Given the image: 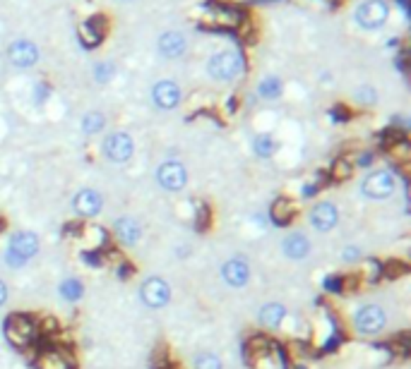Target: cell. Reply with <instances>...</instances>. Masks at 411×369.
Masks as SVG:
<instances>
[{
	"label": "cell",
	"instance_id": "5b68a950",
	"mask_svg": "<svg viewBox=\"0 0 411 369\" xmlns=\"http://www.w3.org/2000/svg\"><path fill=\"white\" fill-rule=\"evenodd\" d=\"M243 68H246V63H243V56L238 51H219L207 63L209 77L216 82H231L243 72Z\"/></svg>",
	"mask_w": 411,
	"mask_h": 369
},
{
	"label": "cell",
	"instance_id": "7402d4cb",
	"mask_svg": "<svg viewBox=\"0 0 411 369\" xmlns=\"http://www.w3.org/2000/svg\"><path fill=\"white\" fill-rule=\"evenodd\" d=\"M106 26H108V22L104 15H94V17H89L80 24V41H82L87 48H96L104 41Z\"/></svg>",
	"mask_w": 411,
	"mask_h": 369
},
{
	"label": "cell",
	"instance_id": "4316f807",
	"mask_svg": "<svg viewBox=\"0 0 411 369\" xmlns=\"http://www.w3.org/2000/svg\"><path fill=\"white\" fill-rule=\"evenodd\" d=\"M58 292L65 302H80L84 295V283L80 278H65L61 285H58Z\"/></svg>",
	"mask_w": 411,
	"mask_h": 369
},
{
	"label": "cell",
	"instance_id": "8fae6325",
	"mask_svg": "<svg viewBox=\"0 0 411 369\" xmlns=\"http://www.w3.org/2000/svg\"><path fill=\"white\" fill-rule=\"evenodd\" d=\"M243 13L238 8H231V5H212L209 13L202 17L204 26H212V29H236V26L243 24Z\"/></svg>",
	"mask_w": 411,
	"mask_h": 369
},
{
	"label": "cell",
	"instance_id": "2e32d148",
	"mask_svg": "<svg viewBox=\"0 0 411 369\" xmlns=\"http://www.w3.org/2000/svg\"><path fill=\"white\" fill-rule=\"evenodd\" d=\"M101 209H104V197H101V192H96V189H91V187L80 189L73 197V211L80 219H87V221L94 219V216L101 214Z\"/></svg>",
	"mask_w": 411,
	"mask_h": 369
},
{
	"label": "cell",
	"instance_id": "9a60e30c",
	"mask_svg": "<svg viewBox=\"0 0 411 369\" xmlns=\"http://www.w3.org/2000/svg\"><path fill=\"white\" fill-rule=\"evenodd\" d=\"M111 237L116 240L118 247H135L142 237V223L133 216H121L116 219L111 230Z\"/></svg>",
	"mask_w": 411,
	"mask_h": 369
},
{
	"label": "cell",
	"instance_id": "5bb4252c",
	"mask_svg": "<svg viewBox=\"0 0 411 369\" xmlns=\"http://www.w3.org/2000/svg\"><path fill=\"white\" fill-rule=\"evenodd\" d=\"M219 276L229 288H246L251 283V264L243 257H231L221 264Z\"/></svg>",
	"mask_w": 411,
	"mask_h": 369
},
{
	"label": "cell",
	"instance_id": "ba28073f",
	"mask_svg": "<svg viewBox=\"0 0 411 369\" xmlns=\"http://www.w3.org/2000/svg\"><path fill=\"white\" fill-rule=\"evenodd\" d=\"M171 285L169 281H164L161 276H149L140 285V300L144 302L149 309H161L171 302Z\"/></svg>",
	"mask_w": 411,
	"mask_h": 369
},
{
	"label": "cell",
	"instance_id": "83f0119b",
	"mask_svg": "<svg viewBox=\"0 0 411 369\" xmlns=\"http://www.w3.org/2000/svg\"><path fill=\"white\" fill-rule=\"evenodd\" d=\"M329 180L332 182H346V180H351V175H354V164H351L349 159H337V161H332V166H329Z\"/></svg>",
	"mask_w": 411,
	"mask_h": 369
},
{
	"label": "cell",
	"instance_id": "f546056e",
	"mask_svg": "<svg viewBox=\"0 0 411 369\" xmlns=\"http://www.w3.org/2000/svg\"><path fill=\"white\" fill-rule=\"evenodd\" d=\"M281 89H284V86H281V79L272 77V74H269V77H264V79H260V84H257V94L262 96V99H269V101L279 99Z\"/></svg>",
	"mask_w": 411,
	"mask_h": 369
},
{
	"label": "cell",
	"instance_id": "d590c367",
	"mask_svg": "<svg viewBox=\"0 0 411 369\" xmlns=\"http://www.w3.org/2000/svg\"><path fill=\"white\" fill-rule=\"evenodd\" d=\"M342 259H344L346 264H356V262H361V259H364V252H361V247L349 245V247H344Z\"/></svg>",
	"mask_w": 411,
	"mask_h": 369
},
{
	"label": "cell",
	"instance_id": "ab89813d",
	"mask_svg": "<svg viewBox=\"0 0 411 369\" xmlns=\"http://www.w3.org/2000/svg\"><path fill=\"white\" fill-rule=\"evenodd\" d=\"M8 295H10V290H8V285H5V281H0V307L8 302Z\"/></svg>",
	"mask_w": 411,
	"mask_h": 369
},
{
	"label": "cell",
	"instance_id": "484cf974",
	"mask_svg": "<svg viewBox=\"0 0 411 369\" xmlns=\"http://www.w3.org/2000/svg\"><path fill=\"white\" fill-rule=\"evenodd\" d=\"M382 149L389 154V159L394 161L397 166H409V161H411V146L407 139H397V142H392V144H387V146H382Z\"/></svg>",
	"mask_w": 411,
	"mask_h": 369
},
{
	"label": "cell",
	"instance_id": "60d3db41",
	"mask_svg": "<svg viewBox=\"0 0 411 369\" xmlns=\"http://www.w3.org/2000/svg\"><path fill=\"white\" fill-rule=\"evenodd\" d=\"M371 161H373V154H364V156H359V159H356V164L359 166H371Z\"/></svg>",
	"mask_w": 411,
	"mask_h": 369
},
{
	"label": "cell",
	"instance_id": "277c9868",
	"mask_svg": "<svg viewBox=\"0 0 411 369\" xmlns=\"http://www.w3.org/2000/svg\"><path fill=\"white\" fill-rule=\"evenodd\" d=\"M397 192V175L387 168H380V171H373L366 175V180L361 182V194L371 202H382V199H389Z\"/></svg>",
	"mask_w": 411,
	"mask_h": 369
},
{
	"label": "cell",
	"instance_id": "d6986e66",
	"mask_svg": "<svg viewBox=\"0 0 411 369\" xmlns=\"http://www.w3.org/2000/svg\"><path fill=\"white\" fill-rule=\"evenodd\" d=\"M8 58H10V63H13L15 68L27 70V68H31V65L39 63V48H36L31 41L20 39V41L10 43V48H8Z\"/></svg>",
	"mask_w": 411,
	"mask_h": 369
},
{
	"label": "cell",
	"instance_id": "d6a6232c",
	"mask_svg": "<svg viewBox=\"0 0 411 369\" xmlns=\"http://www.w3.org/2000/svg\"><path fill=\"white\" fill-rule=\"evenodd\" d=\"M193 369H224V362L214 352H200L193 362Z\"/></svg>",
	"mask_w": 411,
	"mask_h": 369
},
{
	"label": "cell",
	"instance_id": "4dcf8cb0",
	"mask_svg": "<svg viewBox=\"0 0 411 369\" xmlns=\"http://www.w3.org/2000/svg\"><path fill=\"white\" fill-rule=\"evenodd\" d=\"M277 142H274V137H269V134H260L255 137V142H253V149H255V154L260 159H272L274 154H277Z\"/></svg>",
	"mask_w": 411,
	"mask_h": 369
},
{
	"label": "cell",
	"instance_id": "30bf717a",
	"mask_svg": "<svg viewBox=\"0 0 411 369\" xmlns=\"http://www.w3.org/2000/svg\"><path fill=\"white\" fill-rule=\"evenodd\" d=\"M156 182L166 192H181L188 184V171L181 161H164L156 168Z\"/></svg>",
	"mask_w": 411,
	"mask_h": 369
},
{
	"label": "cell",
	"instance_id": "44dd1931",
	"mask_svg": "<svg viewBox=\"0 0 411 369\" xmlns=\"http://www.w3.org/2000/svg\"><path fill=\"white\" fill-rule=\"evenodd\" d=\"M311 240H308L306 233H289V235L284 237V242H281V254H284L289 262H303V259L311 254Z\"/></svg>",
	"mask_w": 411,
	"mask_h": 369
},
{
	"label": "cell",
	"instance_id": "7bdbcfd3",
	"mask_svg": "<svg viewBox=\"0 0 411 369\" xmlns=\"http://www.w3.org/2000/svg\"><path fill=\"white\" fill-rule=\"evenodd\" d=\"M5 230V221H3V216H0V233Z\"/></svg>",
	"mask_w": 411,
	"mask_h": 369
},
{
	"label": "cell",
	"instance_id": "9c48e42d",
	"mask_svg": "<svg viewBox=\"0 0 411 369\" xmlns=\"http://www.w3.org/2000/svg\"><path fill=\"white\" fill-rule=\"evenodd\" d=\"M339 219H342V211L334 202H317L311 206L308 211V221H311L313 230L317 233H329L339 226Z\"/></svg>",
	"mask_w": 411,
	"mask_h": 369
},
{
	"label": "cell",
	"instance_id": "836d02e7",
	"mask_svg": "<svg viewBox=\"0 0 411 369\" xmlns=\"http://www.w3.org/2000/svg\"><path fill=\"white\" fill-rule=\"evenodd\" d=\"M354 99L361 103V106H373V103L378 101V91L373 89V86H359V89L354 91Z\"/></svg>",
	"mask_w": 411,
	"mask_h": 369
},
{
	"label": "cell",
	"instance_id": "4fadbf2b",
	"mask_svg": "<svg viewBox=\"0 0 411 369\" xmlns=\"http://www.w3.org/2000/svg\"><path fill=\"white\" fill-rule=\"evenodd\" d=\"M354 17L364 29H380L389 17V8L382 0H366L356 8Z\"/></svg>",
	"mask_w": 411,
	"mask_h": 369
},
{
	"label": "cell",
	"instance_id": "f1b7e54d",
	"mask_svg": "<svg viewBox=\"0 0 411 369\" xmlns=\"http://www.w3.org/2000/svg\"><path fill=\"white\" fill-rule=\"evenodd\" d=\"M407 274H409V264L402 262V259H387V262H382V278L399 281Z\"/></svg>",
	"mask_w": 411,
	"mask_h": 369
},
{
	"label": "cell",
	"instance_id": "52a82bcc",
	"mask_svg": "<svg viewBox=\"0 0 411 369\" xmlns=\"http://www.w3.org/2000/svg\"><path fill=\"white\" fill-rule=\"evenodd\" d=\"M34 369H75V357L65 345H43L34 355Z\"/></svg>",
	"mask_w": 411,
	"mask_h": 369
},
{
	"label": "cell",
	"instance_id": "ffe728a7",
	"mask_svg": "<svg viewBox=\"0 0 411 369\" xmlns=\"http://www.w3.org/2000/svg\"><path fill=\"white\" fill-rule=\"evenodd\" d=\"M299 202L291 197H279L274 199L272 206H269V221H272L274 226L279 228H286L291 226L296 221V216H299Z\"/></svg>",
	"mask_w": 411,
	"mask_h": 369
},
{
	"label": "cell",
	"instance_id": "b9f144b4",
	"mask_svg": "<svg viewBox=\"0 0 411 369\" xmlns=\"http://www.w3.org/2000/svg\"><path fill=\"white\" fill-rule=\"evenodd\" d=\"M332 116H334V118H342V120H346V118H349V116H346V111H344V106H337V108H334Z\"/></svg>",
	"mask_w": 411,
	"mask_h": 369
},
{
	"label": "cell",
	"instance_id": "1f68e13d",
	"mask_svg": "<svg viewBox=\"0 0 411 369\" xmlns=\"http://www.w3.org/2000/svg\"><path fill=\"white\" fill-rule=\"evenodd\" d=\"M104 125H106V118L101 116V113L91 111V113H87V116L82 118V132L84 134H96V132H101V129H104Z\"/></svg>",
	"mask_w": 411,
	"mask_h": 369
},
{
	"label": "cell",
	"instance_id": "cb8c5ba5",
	"mask_svg": "<svg viewBox=\"0 0 411 369\" xmlns=\"http://www.w3.org/2000/svg\"><path fill=\"white\" fill-rule=\"evenodd\" d=\"M188 43H186V36L178 34V31H166V34L159 36V51L161 56L166 58H181L183 53H186Z\"/></svg>",
	"mask_w": 411,
	"mask_h": 369
},
{
	"label": "cell",
	"instance_id": "7a4b0ae2",
	"mask_svg": "<svg viewBox=\"0 0 411 369\" xmlns=\"http://www.w3.org/2000/svg\"><path fill=\"white\" fill-rule=\"evenodd\" d=\"M3 333H5V338H8V343L15 345L17 350L34 348V345L39 343V331H36L34 317L24 312L10 314L3 324Z\"/></svg>",
	"mask_w": 411,
	"mask_h": 369
},
{
	"label": "cell",
	"instance_id": "8d00e7d4",
	"mask_svg": "<svg viewBox=\"0 0 411 369\" xmlns=\"http://www.w3.org/2000/svg\"><path fill=\"white\" fill-rule=\"evenodd\" d=\"M96 82H108L113 77V65L111 63H99L96 65Z\"/></svg>",
	"mask_w": 411,
	"mask_h": 369
},
{
	"label": "cell",
	"instance_id": "ee69618b",
	"mask_svg": "<svg viewBox=\"0 0 411 369\" xmlns=\"http://www.w3.org/2000/svg\"><path fill=\"white\" fill-rule=\"evenodd\" d=\"M294 369H306V367H301V365H296V367H294Z\"/></svg>",
	"mask_w": 411,
	"mask_h": 369
},
{
	"label": "cell",
	"instance_id": "e0dca14e",
	"mask_svg": "<svg viewBox=\"0 0 411 369\" xmlns=\"http://www.w3.org/2000/svg\"><path fill=\"white\" fill-rule=\"evenodd\" d=\"M181 86H178L173 79H161L151 86V101L156 103V108L161 111H173L181 103Z\"/></svg>",
	"mask_w": 411,
	"mask_h": 369
},
{
	"label": "cell",
	"instance_id": "d4e9b609",
	"mask_svg": "<svg viewBox=\"0 0 411 369\" xmlns=\"http://www.w3.org/2000/svg\"><path fill=\"white\" fill-rule=\"evenodd\" d=\"M359 281L361 283H368V285H375L382 281V262L375 257H366L359 262Z\"/></svg>",
	"mask_w": 411,
	"mask_h": 369
},
{
	"label": "cell",
	"instance_id": "6da1fadb",
	"mask_svg": "<svg viewBox=\"0 0 411 369\" xmlns=\"http://www.w3.org/2000/svg\"><path fill=\"white\" fill-rule=\"evenodd\" d=\"M41 240L34 230H17L10 235V242L5 247V264L10 269H22L39 254Z\"/></svg>",
	"mask_w": 411,
	"mask_h": 369
},
{
	"label": "cell",
	"instance_id": "ac0fdd59",
	"mask_svg": "<svg viewBox=\"0 0 411 369\" xmlns=\"http://www.w3.org/2000/svg\"><path fill=\"white\" fill-rule=\"evenodd\" d=\"M274 348L277 345L272 343V338H267L264 333H253L246 340V357L251 365H262L264 360L274 355Z\"/></svg>",
	"mask_w": 411,
	"mask_h": 369
},
{
	"label": "cell",
	"instance_id": "603a6c76",
	"mask_svg": "<svg viewBox=\"0 0 411 369\" xmlns=\"http://www.w3.org/2000/svg\"><path fill=\"white\" fill-rule=\"evenodd\" d=\"M286 317H289V309L281 305V302H267V305H262L260 307V312H257L260 324L269 331L281 329V324L286 322Z\"/></svg>",
	"mask_w": 411,
	"mask_h": 369
},
{
	"label": "cell",
	"instance_id": "e575fe53",
	"mask_svg": "<svg viewBox=\"0 0 411 369\" xmlns=\"http://www.w3.org/2000/svg\"><path fill=\"white\" fill-rule=\"evenodd\" d=\"M195 221H197V228H207L209 221H212V211H209V206L204 202H197L195 204Z\"/></svg>",
	"mask_w": 411,
	"mask_h": 369
},
{
	"label": "cell",
	"instance_id": "3957f363",
	"mask_svg": "<svg viewBox=\"0 0 411 369\" xmlns=\"http://www.w3.org/2000/svg\"><path fill=\"white\" fill-rule=\"evenodd\" d=\"M351 324H354L356 333L371 338V336H378L387 329V312L380 305L368 302V305H361L356 309L354 317H351Z\"/></svg>",
	"mask_w": 411,
	"mask_h": 369
},
{
	"label": "cell",
	"instance_id": "74e56055",
	"mask_svg": "<svg viewBox=\"0 0 411 369\" xmlns=\"http://www.w3.org/2000/svg\"><path fill=\"white\" fill-rule=\"evenodd\" d=\"M361 288V281L356 274H349V276H342V292H351V290H359Z\"/></svg>",
	"mask_w": 411,
	"mask_h": 369
},
{
	"label": "cell",
	"instance_id": "f35d334b",
	"mask_svg": "<svg viewBox=\"0 0 411 369\" xmlns=\"http://www.w3.org/2000/svg\"><path fill=\"white\" fill-rule=\"evenodd\" d=\"M324 288L329 292H342V276H327L324 278Z\"/></svg>",
	"mask_w": 411,
	"mask_h": 369
},
{
	"label": "cell",
	"instance_id": "8992f818",
	"mask_svg": "<svg viewBox=\"0 0 411 369\" xmlns=\"http://www.w3.org/2000/svg\"><path fill=\"white\" fill-rule=\"evenodd\" d=\"M75 237L82 242L84 252H106L108 247H113L111 233L94 221H80L75 228Z\"/></svg>",
	"mask_w": 411,
	"mask_h": 369
},
{
	"label": "cell",
	"instance_id": "7c38bea8",
	"mask_svg": "<svg viewBox=\"0 0 411 369\" xmlns=\"http://www.w3.org/2000/svg\"><path fill=\"white\" fill-rule=\"evenodd\" d=\"M135 154V142L128 132H111L104 139V156L111 164H128Z\"/></svg>",
	"mask_w": 411,
	"mask_h": 369
}]
</instances>
